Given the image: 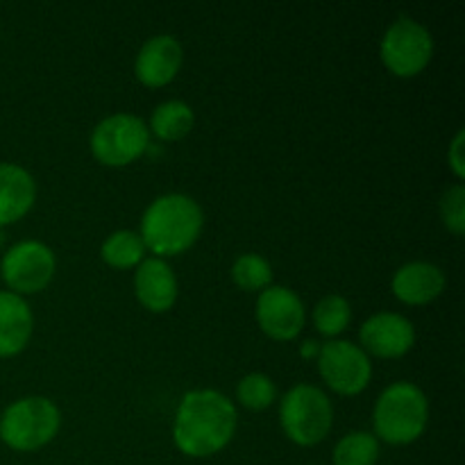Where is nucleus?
Here are the masks:
<instances>
[{
	"instance_id": "f257e3e1",
	"label": "nucleus",
	"mask_w": 465,
	"mask_h": 465,
	"mask_svg": "<svg viewBox=\"0 0 465 465\" xmlns=\"http://www.w3.org/2000/svg\"><path fill=\"white\" fill-rule=\"evenodd\" d=\"M239 427L236 404L216 389L182 395L173 418V443L184 457L209 459L232 443Z\"/></svg>"
},
{
	"instance_id": "f03ea898",
	"label": "nucleus",
	"mask_w": 465,
	"mask_h": 465,
	"mask_svg": "<svg viewBox=\"0 0 465 465\" xmlns=\"http://www.w3.org/2000/svg\"><path fill=\"white\" fill-rule=\"evenodd\" d=\"M204 230V212L189 193H163L145 207L139 236L153 257L171 259L198 243Z\"/></svg>"
},
{
	"instance_id": "7ed1b4c3",
	"label": "nucleus",
	"mask_w": 465,
	"mask_h": 465,
	"mask_svg": "<svg viewBox=\"0 0 465 465\" xmlns=\"http://www.w3.org/2000/svg\"><path fill=\"white\" fill-rule=\"evenodd\" d=\"M430 427V400L407 380L386 386L372 407V434L380 443L404 448L422 439Z\"/></svg>"
},
{
	"instance_id": "20e7f679",
	"label": "nucleus",
	"mask_w": 465,
	"mask_h": 465,
	"mask_svg": "<svg viewBox=\"0 0 465 465\" xmlns=\"http://www.w3.org/2000/svg\"><path fill=\"white\" fill-rule=\"evenodd\" d=\"M62 430V411L45 395H25L5 407L0 416V440L14 452H36L54 440Z\"/></svg>"
},
{
	"instance_id": "39448f33",
	"label": "nucleus",
	"mask_w": 465,
	"mask_h": 465,
	"mask_svg": "<svg viewBox=\"0 0 465 465\" xmlns=\"http://www.w3.org/2000/svg\"><path fill=\"white\" fill-rule=\"evenodd\" d=\"M280 427L291 443L313 448L334 427V404L330 395L313 384L291 386L280 400Z\"/></svg>"
},
{
	"instance_id": "423d86ee",
	"label": "nucleus",
	"mask_w": 465,
	"mask_h": 465,
	"mask_svg": "<svg viewBox=\"0 0 465 465\" xmlns=\"http://www.w3.org/2000/svg\"><path fill=\"white\" fill-rule=\"evenodd\" d=\"M150 132L143 118L118 112L95 123L89 136L91 154L107 168H125L150 150Z\"/></svg>"
},
{
	"instance_id": "0eeeda50",
	"label": "nucleus",
	"mask_w": 465,
	"mask_h": 465,
	"mask_svg": "<svg viewBox=\"0 0 465 465\" xmlns=\"http://www.w3.org/2000/svg\"><path fill=\"white\" fill-rule=\"evenodd\" d=\"M434 36L430 27L411 16H400L386 27L380 57L386 71L402 80L420 75L434 59Z\"/></svg>"
},
{
	"instance_id": "6e6552de",
	"label": "nucleus",
	"mask_w": 465,
	"mask_h": 465,
	"mask_svg": "<svg viewBox=\"0 0 465 465\" xmlns=\"http://www.w3.org/2000/svg\"><path fill=\"white\" fill-rule=\"evenodd\" d=\"M57 272L53 248L39 239H25L7 248L0 259V277L12 293L35 295L50 286Z\"/></svg>"
},
{
	"instance_id": "1a4fd4ad",
	"label": "nucleus",
	"mask_w": 465,
	"mask_h": 465,
	"mask_svg": "<svg viewBox=\"0 0 465 465\" xmlns=\"http://www.w3.org/2000/svg\"><path fill=\"white\" fill-rule=\"evenodd\" d=\"M316 368L327 389L341 398L361 395L372 381V359L357 343L345 339L321 343Z\"/></svg>"
},
{
	"instance_id": "9d476101",
	"label": "nucleus",
	"mask_w": 465,
	"mask_h": 465,
	"mask_svg": "<svg viewBox=\"0 0 465 465\" xmlns=\"http://www.w3.org/2000/svg\"><path fill=\"white\" fill-rule=\"evenodd\" d=\"M254 318H257L259 330L268 339L289 343L302 334L304 322H307V309H304L302 298L293 289L271 284L257 295Z\"/></svg>"
},
{
	"instance_id": "9b49d317",
	"label": "nucleus",
	"mask_w": 465,
	"mask_h": 465,
	"mask_svg": "<svg viewBox=\"0 0 465 465\" xmlns=\"http://www.w3.org/2000/svg\"><path fill=\"white\" fill-rule=\"evenodd\" d=\"M416 345V327L398 312H377L359 327V348L375 359H402Z\"/></svg>"
},
{
	"instance_id": "f8f14e48",
	"label": "nucleus",
	"mask_w": 465,
	"mask_h": 465,
	"mask_svg": "<svg viewBox=\"0 0 465 465\" xmlns=\"http://www.w3.org/2000/svg\"><path fill=\"white\" fill-rule=\"evenodd\" d=\"M184 64V48L173 35H154L134 57V75L148 89L168 86Z\"/></svg>"
},
{
	"instance_id": "ddd939ff",
	"label": "nucleus",
	"mask_w": 465,
	"mask_h": 465,
	"mask_svg": "<svg viewBox=\"0 0 465 465\" xmlns=\"http://www.w3.org/2000/svg\"><path fill=\"white\" fill-rule=\"evenodd\" d=\"M134 298L150 313H166L180 298V284L171 263L159 257H145L134 268Z\"/></svg>"
},
{
	"instance_id": "4468645a",
	"label": "nucleus",
	"mask_w": 465,
	"mask_h": 465,
	"mask_svg": "<svg viewBox=\"0 0 465 465\" xmlns=\"http://www.w3.org/2000/svg\"><path fill=\"white\" fill-rule=\"evenodd\" d=\"M448 277L443 268L431 262H409L402 263L393 272L391 293L407 307H427L443 295Z\"/></svg>"
},
{
	"instance_id": "2eb2a0df",
	"label": "nucleus",
	"mask_w": 465,
	"mask_h": 465,
	"mask_svg": "<svg viewBox=\"0 0 465 465\" xmlns=\"http://www.w3.org/2000/svg\"><path fill=\"white\" fill-rule=\"evenodd\" d=\"M36 203V180L25 166L0 162V230L23 221Z\"/></svg>"
},
{
	"instance_id": "dca6fc26",
	"label": "nucleus",
	"mask_w": 465,
	"mask_h": 465,
	"mask_svg": "<svg viewBox=\"0 0 465 465\" xmlns=\"http://www.w3.org/2000/svg\"><path fill=\"white\" fill-rule=\"evenodd\" d=\"M35 334V313L25 298L0 291V359L18 357Z\"/></svg>"
},
{
	"instance_id": "f3484780",
	"label": "nucleus",
	"mask_w": 465,
	"mask_h": 465,
	"mask_svg": "<svg viewBox=\"0 0 465 465\" xmlns=\"http://www.w3.org/2000/svg\"><path fill=\"white\" fill-rule=\"evenodd\" d=\"M148 125L150 136L163 141V143H173V141H182L186 134H191L195 125L193 107L184 100H163L150 114Z\"/></svg>"
},
{
	"instance_id": "a211bd4d",
	"label": "nucleus",
	"mask_w": 465,
	"mask_h": 465,
	"mask_svg": "<svg viewBox=\"0 0 465 465\" xmlns=\"http://www.w3.org/2000/svg\"><path fill=\"white\" fill-rule=\"evenodd\" d=\"M145 257H148V250H145L139 232L134 230L112 232L100 245V259L116 271H134Z\"/></svg>"
},
{
	"instance_id": "6ab92c4d",
	"label": "nucleus",
	"mask_w": 465,
	"mask_h": 465,
	"mask_svg": "<svg viewBox=\"0 0 465 465\" xmlns=\"http://www.w3.org/2000/svg\"><path fill=\"white\" fill-rule=\"evenodd\" d=\"M312 321L318 334L325 336L327 341L339 339L352 322V304L343 295L330 293L318 300L316 307L312 309Z\"/></svg>"
},
{
	"instance_id": "aec40b11",
	"label": "nucleus",
	"mask_w": 465,
	"mask_h": 465,
	"mask_svg": "<svg viewBox=\"0 0 465 465\" xmlns=\"http://www.w3.org/2000/svg\"><path fill=\"white\" fill-rule=\"evenodd\" d=\"M381 443L372 431H348L331 450V465H377Z\"/></svg>"
},
{
	"instance_id": "412c9836",
	"label": "nucleus",
	"mask_w": 465,
	"mask_h": 465,
	"mask_svg": "<svg viewBox=\"0 0 465 465\" xmlns=\"http://www.w3.org/2000/svg\"><path fill=\"white\" fill-rule=\"evenodd\" d=\"M230 277L241 291L248 293H262L272 284V266L263 254L243 252L232 262Z\"/></svg>"
},
{
	"instance_id": "4be33fe9",
	"label": "nucleus",
	"mask_w": 465,
	"mask_h": 465,
	"mask_svg": "<svg viewBox=\"0 0 465 465\" xmlns=\"http://www.w3.org/2000/svg\"><path fill=\"white\" fill-rule=\"evenodd\" d=\"M277 384L263 372H248L236 384V400L248 411H266L277 402Z\"/></svg>"
},
{
	"instance_id": "5701e85b",
	"label": "nucleus",
	"mask_w": 465,
	"mask_h": 465,
	"mask_svg": "<svg viewBox=\"0 0 465 465\" xmlns=\"http://www.w3.org/2000/svg\"><path fill=\"white\" fill-rule=\"evenodd\" d=\"M439 213L440 221H443L445 230L454 236H463L465 232V186L461 182L452 184L450 189H445V193L440 195L439 203Z\"/></svg>"
},
{
	"instance_id": "b1692460",
	"label": "nucleus",
	"mask_w": 465,
	"mask_h": 465,
	"mask_svg": "<svg viewBox=\"0 0 465 465\" xmlns=\"http://www.w3.org/2000/svg\"><path fill=\"white\" fill-rule=\"evenodd\" d=\"M448 166L452 175L463 184L465 180V132L459 130L448 145Z\"/></svg>"
},
{
	"instance_id": "393cba45",
	"label": "nucleus",
	"mask_w": 465,
	"mask_h": 465,
	"mask_svg": "<svg viewBox=\"0 0 465 465\" xmlns=\"http://www.w3.org/2000/svg\"><path fill=\"white\" fill-rule=\"evenodd\" d=\"M318 352H321V343H318V341L309 339V341H304L302 345H300V357L313 359V361H316Z\"/></svg>"
},
{
	"instance_id": "a878e982",
	"label": "nucleus",
	"mask_w": 465,
	"mask_h": 465,
	"mask_svg": "<svg viewBox=\"0 0 465 465\" xmlns=\"http://www.w3.org/2000/svg\"><path fill=\"white\" fill-rule=\"evenodd\" d=\"M3 245H5V234H3V230H0V250H3Z\"/></svg>"
}]
</instances>
